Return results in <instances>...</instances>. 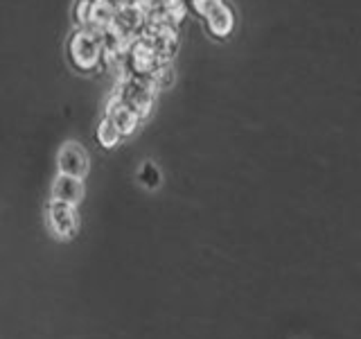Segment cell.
<instances>
[{
  "instance_id": "6da1fadb",
  "label": "cell",
  "mask_w": 361,
  "mask_h": 339,
  "mask_svg": "<svg viewBox=\"0 0 361 339\" xmlns=\"http://www.w3.org/2000/svg\"><path fill=\"white\" fill-rule=\"evenodd\" d=\"M68 61L79 73H93L102 66V32L93 28H75L66 43Z\"/></svg>"
},
{
  "instance_id": "7a4b0ae2",
  "label": "cell",
  "mask_w": 361,
  "mask_h": 339,
  "mask_svg": "<svg viewBox=\"0 0 361 339\" xmlns=\"http://www.w3.org/2000/svg\"><path fill=\"white\" fill-rule=\"evenodd\" d=\"M113 93H116L129 109L138 113L140 120L149 118L154 100H156V90L149 82V77H138V75L122 71V75L118 79V86Z\"/></svg>"
},
{
  "instance_id": "3957f363",
  "label": "cell",
  "mask_w": 361,
  "mask_h": 339,
  "mask_svg": "<svg viewBox=\"0 0 361 339\" xmlns=\"http://www.w3.org/2000/svg\"><path fill=\"white\" fill-rule=\"evenodd\" d=\"M192 9L206 20V28L212 37L228 39L235 30V11L226 0H201L195 3Z\"/></svg>"
},
{
  "instance_id": "277c9868",
  "label": "cell",
  "mask_w": 361,
  "mask_h": 339,
  "mask_svg": "<svg viewBox=\"0 0 361 339\" xmlns=\"http://www.w3.org/2000/svg\"><path fill=\"white\" fill-rule=\"evenodd\" d=\"M45 222H48V229L56 240H71L79 229L77 206L66 203V201L50 199L48 208H45Z\"/></svg>"
},
{
  "instance_id": "5b68a950",
  "label": "cell",
  "mask_w": 361,
  "mask_h": 339,
  "mask_svg": "<svg viewBox=\"0 0 361 339\" xmlns=\"http://www.w3.org/2000/svg\"><path fill=\"white\" fill-rule=\"evenodd\" d=\"M56 167H59L61 174H71V177H77V179H86L88 170H90L88 152L79 143L68 141V143L61 145L59 154H56Z\"/></svg>"
},
{
  "instance_id": "8992f818",
  "label": "cell",
  "mask_w": 361,
  "mask_h": 339,
  "mask_svg": "<svg viewBox=\"0 0 361 339\" xmlns=\"http://www.w3.org/2000/svg\"><path fill=\"white\" fill-rule=\"evenodd\" d=\"M104 116H109L113 122H116V127L122 131L124 138H129L131 133H135V129L140 127V116L135 113L133 109H129L124 102L113 93L106 102V109H104Z\"/></svg>"
},
{
  "instance_id": "52a82bcc",
  "label": "cell",
  "mask_w": 361,
  "mask_h": 339,
  "mask_svg": "<svg viewBox=\"0 0 361 339\" xmlns=\"http://www.w3.org/2000/svg\"><path fill=\"white\" fill-rule=\"evenodd\" d=\"M52 199L79 206V201L84 199V179L59 172L52 181Z\"/></svg>"
},
{
  "instance_id": "ba28073f",
  "label": "cell",
  "mask_w": 361,
  "mask_h": 339,
  "mask_svg": "<svg viewBox=\"0 0 361 339\" xmlns=\"http://www.w3.org/2000/svg\"><path fill=\"white\" fill-rule=\"evenodd\" d=\"M116 11L118 7L109 3V0H93L90 3V11H88V25L86 28H93V30H106L113 25V18H116Z\"/></svg>"
},
{
  "instance_id": "9c48e42d",
  "label": "cell",
  "mask_w": 361,
  "mask_h": 339,
  "mask_svg": "<svg viewBox=\"0 0 361 339\" xmlns=\"http://www.w3.org/2000/svg\"><path fill=\"white\" fill-rule=\"evenodd\" d=\"M95 138L104 150H113V147H118L124 141V136L109 116H102L97 122V129H95Z\"/></svg>"
},
{
  "instance_id": "30bf717a",
  "label": "cell",
  "mask_w": 361,
  "mask_h": 339,
  "mask_svg": "<svg viewBox=\"0 0 361 339\" xmlns=\"http://www.w3.org/2000/svg\"><path fill=\"white\" fill-rule=\"evenodd\" d=\"M161 181H163V174H161V170H158L156 163L152 161H145L138 170V184L147 190H156L158 186H161Z\"/></svg>"
},
{
  "instance_id": "8fae6325",
  "label": "cell",
  "mask_w": 361,
  "mask_h": 339,
  "mask_svg": "<svg viewBox=\"0 0 361 339\" xmlns=\"http://www.w3.org/2000/svg\"><path fill=\"white\" fill-rule=\"evenodd\" d=\"M149 82L154 86L156 93H161V90H167L169 86L174 84V71L169 68V64H161L156 68V71L149 75Z\"/></svg>"
},
{
  "instance_id": "7c38bea8",
  "label": "cell",
  "mask_w": 361,
  "mask_h": 339,
  "mask_svg": "<svg viewBox=\"0 0 361 339\" xmlns=\"http://www.w3.org/2000/svg\"><path fill=\"white\" fill-rule=\"evenodd\" d=\"M90 3H93V0H77V3H75V7H73V23H75V28H86L88 25Z\"/></svg>"
},
{
  "instance_id": "4fadbf2b",
  "label": "cell",
  "mask_w": 361,
  "mask_h": 339,
  "mask_svg": "<svg viewBox=\"0 0 361 339\" xmlns=\"http://www.w3.org/2000/svg\"><path fill=\"white\" fill-rule=\"evenodd\" d=\"M188 3H190V5H195V3H201V0H188Z\"/></svg>"
}]
</instances>
